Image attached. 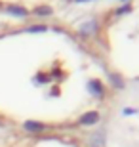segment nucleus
Listing matches in <instances>:
<instances>
[{"instance_id":"1","label":"nucleus","mask_w":139,"mask_h":147,"mask_svg":"<svg viewBox=\"0 0 139 147\" xmlns=\"http://www.w3.org/2000/svg\"><path fill=\"white\" fill-rule=\"evenodd\" d=\"M111 80L101 55L61 21L0 29V126L6 134L78 132L105 117Z\"/></svg>"},{"instance_id":"2","label":"nucleus","mask_w":139,"mask_h":147,"mask_svg":"<svg viewBox=\"0 0 139 147\" xmlns=\"http://www.w3.org/2000/svg\"><path fill=\"white\" fill-rule=\"evenodd\" d=\"M71 0H0V11L23 16H46L61 10Z\"/></svg>"}]
</instances>
